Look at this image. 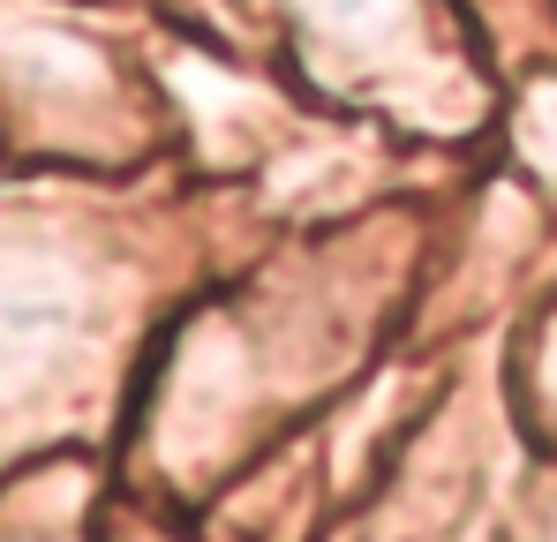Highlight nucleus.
Masks as SVG:
<instances>
[{
	"mask_svg": "<svg viewBox=\"0 0 557 542\" xmlns=\"http://www.w3.org/2000/svg\"><path fill=\"white\" fill-rule=\"evenodd\" d=\"M543 392H550V407H557V317H550V332H543Z\"/></svg>",
	"mask_w": 557,
	"mask_h": 542,
	"instance_id": "f03ea898",
	"label": "nucleus"
},
{
	"mask_svg": "<svg viewBox=\"0 0 557 542\" xmlns=\"http://www.w3.org/2000/svg\"><path fill=\"white\" fill-rule=\"evenodd\" d=\"M301 23L309 61L332 76H370V69H407L399 53H422V8L414 0H286Z\"/></svg>",
	"mask_w": 557,
	"mask_h": 542,
	"instance_id": "f257e3e1",
	"label": "nucleus"
}]
</instances>
